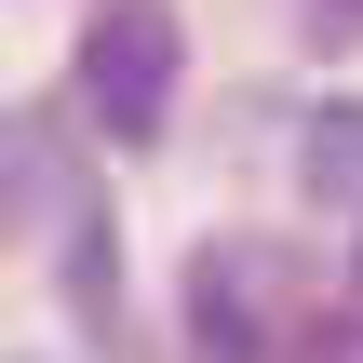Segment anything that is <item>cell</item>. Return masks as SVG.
I'll return each instance as SVG.
<instances>
[{"mask_svg":"<svg viewBox=\"0 0 363 363\" xmlns=\"http://www.w3.org/2000/svg\"><path fill=\"white\" fill-rule=\"evenodd\" d=\"M175 67H189L175 13H162V0H108V13L81 27V108H94V135L148 148L162 108H175Z\"/></svg>","mask_w":363,"mask_h":363,"instance_id":"obj_1","label":"cell"},{"mask_svg":"<svg viewBox=\"0 0 363 363\" xmlns=\"http://www.w3.org/2000/svg\"><path fill=\"white\" fill-rule=\"evenodd\" d=\"M189 283H202V337H229V350H269V337H283V283H296L283 256H256V242H202Z\"/></svg>","mask_w":363,"mask_h":363,"instance_id":"obj_2","label":"cell"},{"mask_svg":"<svg viewBox=\"0 0 363 363\" xmlns=\"http://www.w3.org/2000/svg\"><path fill=\"white\" fill-rule=\"evenodd\" d=\"M337 13H363V0H337Z\"/></svg>","mask_w":363,"mask_h":363,"instance_id":"obj_3","label":"cell"}]
</instances>
